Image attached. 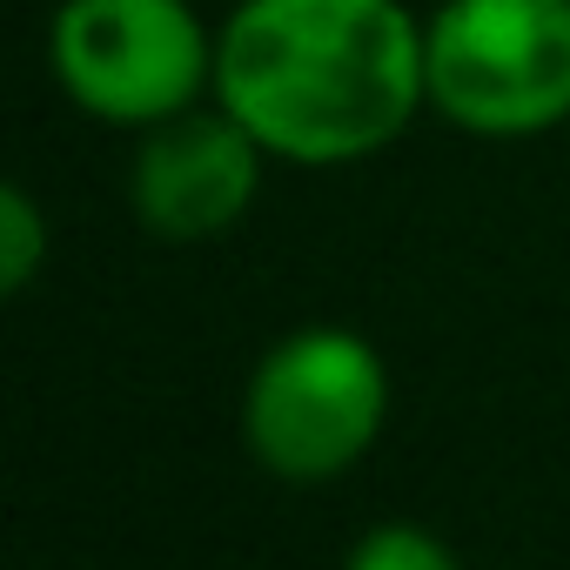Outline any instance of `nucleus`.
I'll use <instances>...</instances> for the list:
<instances>
[{
  "label": "nucleus",
  "mask_w": 570,
  "mask_h": 570,
  "mask_svg": "<svg viewBox=\"0 0 570 570\" xmlns=\"http://www.w3.org/2000/svg\"><path fill=\"white\" fill-rule=\"evenodd\" d=\"M48 68L88 121L141 135L215 95V28L195 0H61Z\"/></svg>",
  "instance_id": "nucleus-4"
},
{
  "label": "nucleus",
  "mask_w": 570,
  "mask_h": 570,
  "mask_svg": "<svg viewBox=\"0 0 570 570\" xmlns=\"http://www.w3.org/2000/svg\"><path fill=\"white\" fill-rule=\"evenodd\" d=\"M48 248H55V235H48L41 202H35L21 181H8V188H0V289L21 296L28 282L41 275Z\"/></svg>",
  "instance_id": "nucleus-6"
},
{
  "label": "nucleus",
  "mask_w": 570,
  "mask_h": 570,
  "mask_svg": "<svg viewBox=\"0 0 570 570\" xmlns=\"http://www.w3.org/2000/svg\"><path fill=\"white\" fill-rule=\"evenodd\" d=\"M343 570H463V563L423 523H376V530H363V543L350 550Z\"/></svg>",
  "instance_id": "nucleus-7"
},
{
  "label": "nucleus",
  "mask_w": 570,
  "mask_h": 570,
  "mask_svg": "<svg viewBox=\"0 0 570 570\" xmlns=\"http://www.w3.org/2000/svg\"><path fill=\"white\" fill-rule=\"evenodd\" d=\"M262 161H268V148L222 101L155 121V128H141V148L128 168L135 222L155 242H215L255 208Z\"/></svg>",
  "instance_id": "nucleus-5"
},
{
  "label": "nucleus",
  "mask_w": 570,
  "mask_h": 570,
  "mask_svg": "<svg viewBox=\"0 0 570 570\" xmlns=\"http://www.w3.org/2000/svg\"><path fill=\"white\" fill-rule=\"evenodd\" d=\"M430 108L476 141L570 121V0H443L423 21Z\"/></svg>",
  "instance_id": "nucleus-2"
},
{
  "label": "nucleus",
  "mask_w": 570,
  "mask_h": 570,
  "mask_svg": "<svg viewBox=\"0 0 570 570\" xmlns=\"http://www.w3.org/2000/svg\"><path fill=\"white\" fill-rule=\"evenodd\" d=\"M390 416V370L383 350L356 330L316 323L282 336L242 396L248 456L282 483H330L370 456Z\"/></svg>",
  "instance_id": "nucleus-3"
},
{
  "label": "nucleus",
  "mask_w": 570,
  "mask_h": 570,
  "mask_svg": "<svg viewBox=\"0 0 570 570\" xmlns=\"http://www.w3.org/2000/svg\"><path fill=\"white\" fill-rule=\"evenodd\" d=\"M215 101L268 161H370L430 108L423 14L403 0H235L215 28Z\"/></svg>",
  "instance_id": "nucleus-1"
}]
</instances>
